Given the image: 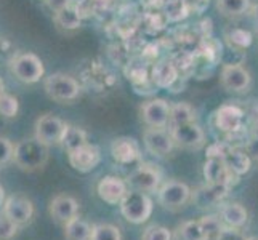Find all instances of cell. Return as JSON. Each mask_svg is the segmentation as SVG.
<instances>
[{
  "label": "cell",
  "mask_w": 258,
  "mask_h": 240,
  "mask_svg": "<svg viewBox=\"0 0 258 240\" xmlns=\"http://www.w3.org/2000/svg\"><path fill=\"white\" fill-rule=\"evenodd\" d=\"M176 238L178 240H206V230H204L199 219L184 221L176 227Z\"/></svg>",
  "instance_id": "24"
},
{
  "label": "cell",
  "mask_w": 258,
  "mask_h": 240,
  "mask_svg": "<svg viewBox=\"0 0 258 240\" xmlns=\"http://www.w3.org/2000/svg\"><path fill=\"white\" fill-rule=\"evenodd\" d=\"M15 146L10 143V139L5 136H0V168L5 167L10 160H13Z\"/></svg>",
  "instance_id": "32"
},
{
  "label": "cell",
  "mask_w": 258,
  "mask_h": 240,
  "mask_svg": "<svg viewBox=\"0 0 258 240\" xmlns=\"http://www.w3.org/2000/svg\"><path fill=\"white\" fill-rule=\"evenodd\" d=\"M92 240H122V232L117 226L109 223L93 224Z\"/></svg>",
  "instance_id": "28"
},
{
  "label": "cell",
  "mask_w": 258,
  "mask_h": 240,
  "mask_svg": "<svg viewBox=\"0 0 258 240\" xmlns=\"http://www.w3.org/2000/svg\"><path fill=\"white\" fill-rule=\"evenodd\" d=\"M48 213L51 219L56 224L66 226L69 221H73L77 213H79V202L68 194H58L56 197H53L50 205H48Z\"/></svg>",
  "instance_id": "15"
},
{
  "label": "cell",
  "mask_w": 258,
  "mask_h": 240,
  "mask_svg": "<svg viewBox=\"0 0 258 240\" xmlns=\"http://www.w3.org/2000/svg\"><path fill=\"white\" fill-rule=\"evenodd\" d=\"M125 181L130 189L151 194V192H157V189L161 188L162 173L156 165L140 164L135 170L130 172Z\"/></svg>",
  "instance_id": "5"
},
{
  "label": "cell",
  "mask_w": 258,
  "mask_h": 240,
  "mask_svg": "<svg viewBox=\"0 0 258 240\" xmlns=\"http://www.w3.org/2000/svg\"><path fill=\"white\" fill-rule=\"evenodd\" d=\"M43 87H45V92L51 100L58 103L74 101L81 93V85H79L77 80L63 72L51 74L50 77H47Z\"/></svg>",
  "instance_id": "4"
},
{
  "label": "cell",
  "mask_w": 258,
  "mask_h": 240,
  "mask_svg": "<svg viewBox=\"0 0 258 240\" xmlns=\"http://www.w3.org/2000/svg\"><path fill=\"white\" fill-rule=\"evenodd\" d=\"M228 230H229V229H226L225 232L221 234V235H215V237H207L206 240H228V238H226V237H228Z\"/></svg>",
  "instance_id": "35"
},
{
  "label": "cell",
  "mask_w": 258,
  "mask_h": 240,
  "mask_svg": "<svg viewBox=\"0 0 258 240\" xmlns=\"http://www.w3.org/2000/svg\"><path fill=\"white\" fill-rule=\"evenodd\" d=\"M18 100L12 95H0V115H4L7 119H12L18 114Z\"/></svg>",
  "instance_id": "31"
},
{
  "label": "cell",
  "mask_w": 258,
  "mask_h": 240,
  "mask_svg": "<svg viewBox=\"0 0 258 240\" xmlns=\"http://www.w3.org/2000/svg\"><path fill=\"white\" fill-rule=\"evenodd\" d=\"M223 160H225V164L228 165V168H231V170H233L239 176L245 175L252 167L250 155H248L245 150L236 149V147H233V149L229 147L228 152L223 157Z\"/></svg>",
  "instance_id": "21"
},
{
  "label": "cell",
  "mask_w": 258,
  "mask_h": 240,
  "mask_svg": "<svg viewBox=\"0 0 258 240\" xmlns=\"http://www.w3.org/2000/svg\"><path fill=\"white\" fill-rule=\"evenodd\" d=\"M204 178L207 183L212 184H225L231 189L233 186L239 183V175H236L221 157H209L207 162L204 164Z\"/></svg>",
  "instance_id": "14"
},
{
  "label": "cell",
  "mask_w": 258,
  "mask_h": 240,
  "mask_svg": "<svg viewBox=\"0 0 258 240\" xmlns=\"http://www.w3.org/2000/svg\"><path fill=\"white\" fill-rule=\"evenodd\" d=\"M242 240H258V238H255V237H245V238H242Z\"/></svg>",
  "instance_id": "38"
},
{
  "label": "cell",
  "mask_w": 258,
  "mask_h": 240,
  "mask_svg": "<svg viewBox=\"0 0 258 240\" xmlns=\"http://www.w3.org/2000/svg\"><path fill=\"white\" fill-rule=\"evenodd\" d=\"M69 165L79 173H88L95 170L101 162V149L96 144L87 143L81 147L68 152Z\"/></svg>",
  "instance_id": "12"
},
{
  "label": "cell",
  "mask_w": 258,
  "mask_h": 240,
  "mask_svg": "<svg viewBox=\"0 0 258 240\" xmlns=\"http://www.w3.org/2000/svg\"><path fill=\"white\" fill-rule=\"evenodd\" d=\"M140 117L148 128H167L170 122V104L165 100H151L141 104Z\"/></svg>",
  "instance_id": "9"
},
{
  "label": "cell",
  "mask_w": 258,
  "mask_h": 240,
  "mask_svg": "<svg viewBox=\"0 0 258 240\" xmlns=\"http://www.w3.org/2000/svg\"><path fill=\"white\" fill-rule=\"evenodd\" d=\"M192 199V191L186 183L178 180H168L157 189V200L161 207L168 211L183 210Z\"/></svg>",
  "instance_id": "3"
},
{
  "label": "cell",
  "mask_w": 258,
  "mask_h": 240,
  "mask_svg": "<svg viewBox=\"0 0 258 240\" xmlns=\"http://www.w3.org/2000/svg\"><path fill=\"white\" fill-rule=\"evenodd\" d=\"M143 144L149 154L164 158L172 154L175 141L170 130L167 131L165 128H146L143 133Z\"/></svg>",
  "instance_id": "11"
},
{
  "label": "cell",
  "mask_w": 258,
  "mask_h": 240,
  "mask_svg": "<svg viewBox=\"0 0 258 240\" xmlns=\"http://www.w3.org/2000/svg\"><path fill=\"white\" fill-rule=\"evenodd\" d=\"M244 150H245L248 155H250V158L258 160V138L248 141V143L245 144V149Z\"/></svg>",
  "instance_id": "34"
},
{
  "label": "cell",
  "mask_w": 258,
  "mask_h": 240,
  "mask_svg": "<svg viewBox=\"0 0 258 240\" xmlns=\"http://www.w3.org/2000/svg\"><path fill=\"white\" fill-rule=\"evenodd\" d=\"M120 213L128 223L132 224H143L153 215L154 203L151 200L149 194L128 189L127 195L120 202Z\"/></svg>",
  "instance_id": "2"
},
{
  "label": "cell",
  "mask_w": 258,
  "mask_h": 240,
  "mask_svg": "<svg viewBox=\"0 0 258 240\" xmlns=\"http://www.w3.org/2000/svg\"><path fill=\"white\" fill-rule=\"evenodd\" d=\"M68 123H64L59 117L53 114H45L35 122V138L42 141L48 147L53 144H61V139L64 136Z\"/></svg>",
  "instance_id": "7"
},
{
  "label": "cell",
  "mask_w": 258,
  "mask_h": 240,
  "mask_svg": "<svg viewBox=\"0 0 258 240\" xmlns=\"http://www.w3.org/2000/svg\"><path fill=\"white\" fill-rule=\"evenodd\" d=\"M242 111L236 106H221L215 114V123L223 133H234L242 125Z\"/></svg>",
  "instance_id": "19"
},
{
  "label": "cell",
  "mask_w": 258,
  "mask_h": 240,
  "mask_svg": "<svg viewBox=\"0 0 258 240\" xmlns=\"http://www.w3.org/2000/svg\"><path fill=\"white\" fill-rule=\"evenodd\" d=\"M4 88H5V87H4V80L0 78V95H4V93H5V92H4Z\"/></svg>",
  "instance_id": "37"
},
{
  "label": "cell",
  "mask_w": 258,
  "mask_h": 240,
  "mask_svg": "<svg viewBox=\"0 0 258 240\" xmlns=\"http://www.w3.org/2000/svg\"><path fill=\"white\" fill-rule=\"evenodd\" d=\"M12 72L24 84H35L43 75V63L34 53H21L12 59Z\"/></svg>",
  "instance_id": "6"
},
{
  "label": "cell",
  "mask_w": 258,
  "mask_h": 240,
  "mask_svg": "<svg viewBox=\"0 0 258 240\" xmlns=\"http://www.w3.org/2000/svg\"><path fill=\"white\" fill-rule=\"evenodd\" d=\"M4 203H5V191L2 186H0V207H4Z\"/></svg>",
  "instance_id": "36"
},
{
  "label": "cell",
  "mask_w": 258,
  "mask_h": 240,
  "mask_svg": "<svg viewBox=\"0 0 258 240\" xmlns=\"http://www.w3.org/2000/svg\"><path fill=\"white\" fill-rule=\"evenodd\" d=\"M172 238L173 235L170 229L157 224L149 226L143 232V235H141V240H172Z\"/></svg>",
  "instance_id": "30"
},
{
  "label": "cell",
  "mask_w": 258,
  "mask_h": 240,
  "mask_svg": "<svg viewBox=\"0 0 258 240\" xmlns=\"http://www.w3.org/2000/svg\"><path fill=\"white\" fill-rule=\"evenodd\" d=\"M128 184L127 181L120 180L117 176H104L96 184V192L100 195V199L108 203V205H120V202L128 192Z\"/></svg>",
  "instance_id": "16"
},
{
  "label": "cell",
  "mask_w": 258,
  "mask_h": 240,
  "mask_svg": "<svg viewBox=\"0 0 258 240\" xmlns=\"http://www.w3.org/2000/svg\"><path fill=\"white\" fill-rule=\"evenodd\" d=\"M13 160L23 172H37L47 164L48 146L35 136L23 139L15 146Z\"/></svg>",
  "instance_id": "1"
},
{
  "label": "cell",
  "mask_w": 258,
  "mask_h": 240,
  "mask_svg": "<svg viewBox=\"0 0 258 240\" xmlns=\"http://www.w3.org/2000/svg\"><path fill=\"white\" fill-rule=\"evenodd\" d=\"M55 21H56V24L59 26L61 29L73 31V29L81 28L82 16H81V13H79V10L76 7L63 4L55 13Z\"/></svg>",
  "instance_id": "22"
},
{
  "label": "cell",
  "mask_w": 258,
  "mask_h": 240,
  "mask_svg": "<svg viewBox=\"0 0 258 240\" xmlns=\"http://www.w3.org/2000/svg\"><path fill=\"white\" fill-rule=\"evenodd\" d=\"M196 122V111L186 103H176L170 104V122L168 127L181 125V123Z\"/></svg>",
  "instance_id": "26"
},
{
  "label": "cell",
  "mask_w": 258,
  "mask_h": 240,
  "mask_svg": "<svg viewBox=\"0 0 258 240\" xmlns=\"http://www.w3.org/2000/svg\"><path fill=\"white\" fill-rule=\"evenodd\" d=\"M87 143H88V136H87L85 130L79 128V127H73V125L66 127L64 136L61 139V146L66 149V152H71V150L81 147Z\"/></svg>",
  "instance_id": "25"
},
{
  "label": "cell",
  "mask_w": 258,
  "mask_h": 240,
  "mask_svg": "<svg viewBox=\"0 0 258 240\" xmlns=\"http://www.w3.org/2000/svg\"><path fill=\"white\" fill-rule=\"evenodd\" d=\"M229 192V188L225 184H212L207 183L202 188L192 192V203L198 208H212L225 200Z\"/></svg>",
  "instance_id": "18"
},
{
  "label": "cell",
  "mask_w": 258,
  "mask_h": 240,
  "mask_svg": "<svg viewBox=\"0 0 258 240\" xmlns=\"http://www.w3.org/2000/svg\"><path fill=\"white\" fill-rule=\"evenodd\" d=\"M220 218L223 221L226 229L231 230H239L248 219L247 210L241 205V203H226L220 210Z\"/></svg>",
  "instance_id": "20"
},
{
  "label": "cell",
  "mask_w": 258,
  "mask_h": 240,
  "mask_svg": "<svg viewBox=\"0 0 258 240\" xmlns=\"http://www.w3.org/2000/svg\"><path fill=\"white\" fill-rule=\"evenodd\" d=\"M111 155L114 162L119 165H133L141 162V149L138 141L130 136L115 138L111 143Z\"/></svg>",
  "instance_id": "17"
},
{
  "label": "cell",
  "mask_w": 258,
  "mask_h": 240,
  "mask_svg": "<svg viewBox=\"0 0 258 240\" xmlns=\"http://www.w3.org/2000/svg\"><path fill=\"white\" fill-rule=\"evenodd\" d=\"M186 5H188V10H194L196 13L204 12V8L209 5V0H184Z\"/></svg>",
  "instance_id": "33"
},
{
  "label": "cell",
  "mask_w": 258,
  "mask_h": 240,
  "mask_svg": "<svg viewBox=\"0 0 258 240\" xmlns=\"http://www.w3.org/2000/svg\"><path fill=\"white\" fill-rule=\"evenodd\" d=\"M2 210L20 227L29 224L34 218V203L31 202V199L21 194H13L10 197H7Z\"/></svg>",
  "instance_id": "10"
},
{
  "label": "cell",
  "mask_w": 258,
  "mask_h": 240,
  "mask_svg": "<svg viewBox=\"0 0 258 240\" xmlns=\"http://www.w3.org/2000/svg\"><path fill=\"white\" fill-rule=\"evenodd\" d=\"M175 146L188 150H199L206 144V133L196 122L181 123V125L170 127Z\"/></svg>",
  "instance_id": "8"
},
{
  "label": "cell",
  "mask_w": 258,
  "mask_h": 240,
  "mask_svg": "<svg viewBox=\"0 0 258 240\" xmlns=\"http://www.w3.org/2000/svg\"><path fill=\"white\" fill-rule=\"evenodd\" d=\"M93 226L85 219L76 216L73 221L64 226V238L66 240H92Z\"/></svg>",
  "instance_id": "23"
},
{
  "label": "cell",
  "mask_w": 258,
  "mask_h": 240,
  "mask_svg": "<svg viewBox=\"0 0 258 240\" xmlns=\"http://www.w3.org/2000/svg\"><path fill=\"white\" fill-rule=\"evenodd\" d=\"M248 7H250V0H217V8L223 16L237 18L242 16Z\"/></svg>",
  "instance_id": "27"
},
{
  "label": "cell",
  "mask_w": 258,
  "mask_h": 240,
  "mask_svg": "<svg viewBox=\"0 0 258 240\" xmlns=\"http://www.w3.org/2000/svg\"><path fill=\"white\" fill-rule=\"evenodd\" d=\"M20 226H16L13 221L5 215V211H0V240H13L18 234Z\"/></svg>",
  "instance_id": "29"
},
{
  "label": "cell",
  "mask_w": 258,
  "mask_h": 240,
  "mask_svg": "<svg viewBox=\"0 0 258 240\" xmlns=\"http://www.w3.org/2000/svg\"><path fill=\"white\" fill-rule=\"evenodd\" d=\"M221 85L231 93H247L252 84L250 72L241 64H225L220 74Z\"/></svg>",
  "instance_id": "13"
}]
</instances>
